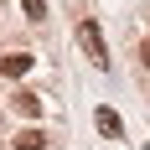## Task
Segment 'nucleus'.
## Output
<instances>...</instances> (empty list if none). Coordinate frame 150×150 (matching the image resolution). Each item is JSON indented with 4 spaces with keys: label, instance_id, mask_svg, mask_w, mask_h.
Instances as JSON below:
<instances>
[{
    "label": "nucleus",
    "instance_id": "1",
    "mask_svg": "<svg viewBox=\"0 0 150 150\" xmlns=\"http://www.w3.org/2000/svg\"><path fill=\"white\" fill-rule=\"evenodd\" d=\"M78 42H83V52H88V62H98V67H109V42H104V31L93 26V21H83V26H78Z\"/></svg>",
    "mask_w": 150,
    "mask_h": 150
},
{
    "label": "nucleus",
    "instance_id": "2",
    "mask_svg": "<svg viewBox=\"0 0 150 150\" xmlns=\"http://www.w3.org/2000/svg\"><path fill=\"white\" fill-rule=\"evenodd\" d=\"M93 124H98V135H109V140H119V135H124V119L114 114V109H104V104L93 109Z\"/></svg>",
    "mask_w": 150,
    "mask_h": 150
},
{
    "label": "nucleus",
    "instance_id": "3",
    "mask_svg": "<svg viewBox=\"0 0 150 150\" xmlns=\"http://www.w3.org/2000/svg\"><path fill=\"white\" fill-rule=\"evenodd\" d=\"M31 62H36L31 52H5V57H0V73H5V78H26Z\"/></svg>",
    "mask_w": 150,
    "mask_h": 150
},
{
    "label": "nucleus",
    "instance_id": "4",
    "mask_svg": "<svg viewBox=\"0 0 150 150\" xmlns=\"http://www.w3.org/2000/svg\"><path fill=\"white\" fill-rule=\"evenodd\" d=\"M11 109L21 114V119H36V114H42V98L26 93V88H16V93H11Z\"/></svg>",
    "mask_w": 150,
    "mask_h": 150
},
{
    "label": "nucleus",
    "instance_id": "5",
    "mask_svg": "<svg viewBox=\"0 0 150 150\" xmlns=\"http://www.w3.org/2000/svg\"><path fill=\"white\" fill-rule=\"evenodd\" d=\"M11 145H16V150H47V135H42V129H21Z\"/></svg>",
    "mask_w": 150,
    "mask_h": 150
},
{
    "label": "nucleus",
    "instance_id": "6",
    "mask_svg": "<svg viewBox=\"0 0 150 150\" xmlns=\"http://www.w3.org/2000/svg\"><path fill=\"white\" fill-rule=\"evenodd\" d=\"M21 11H26V21H47V0H21Z\"/></svg>",
    "mask_w": 150,
    "mask_h": 150
},
{
    "label": "nucleus",
    "instance_id": "7",
    "mask_svg": "<svg viewBox=\"0 0 150 150\" xmlns=\"http://www.w3.org/2000/svg\"><path fill=\"white\" fill-rule=\"evenodd\" d=\"M140 67H150V42H140Z\"/></svg>",
    "mask_w": 150,
    "mask_h": 150
}]
</instances>
